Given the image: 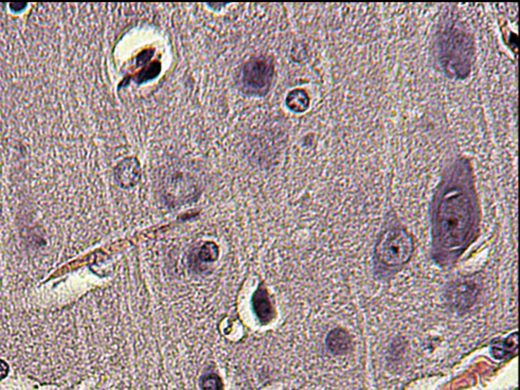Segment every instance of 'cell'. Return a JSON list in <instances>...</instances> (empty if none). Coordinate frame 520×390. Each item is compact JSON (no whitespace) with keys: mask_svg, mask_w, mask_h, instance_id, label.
I'll list each match as a JSON object with an SVG mask.
<instances>
[{"mask_svg":"<svg viewBox=\"0 0 520 390\" xmlns=\"http://www.w3.org/2000/svg\"><path fill=\"white\" fill-rule=\"evenodd\" d=\"M199 387H201V390H223L224 386H223L222 379L218 374L209 373V374L202 377L201 382H199Z\"/></svg>","mask_w":520,"mask_h":390,"instance_id":"cell-8","label":"cell"},{"mask_svg":"<svg viewBox=\"0 0 520 390\" xmlns=\"http://www.w3.org/2000/svg\"><path fill=\"white\" fill-rule=\"evenodd\" d=\"M273 75V66L266 60L250 61L242 73L244 90L252 94H264L271 85Z\"/></svg>","mask_w":520,"mask_h":390,"instance_id":"cell-3","label":"cell"},{"mask_svg":"<svg viewBox=\"0 0 520 390\" xmlns=\"http://www.w3.org/2000/svg\"><path fill=\"white\" fill-rule=\"evenodd\" d=\"M116 181L122 188L130 189L138 183L140 179V166L135 158H126L115 169Z\"/></svg>","mask_w":520,"mask_h":390,"instance_id":"cell-4","label":"cell"},{"mask_svg":"<svg viewBox=\"0 0 520 390\" xmlns=\"http://www.w3.org/2000/svg\"><path fill=\"white\" fill-rule=\"evenodd\" d=\"M9 372V367L4 360H0V379H5Z\"/></svg>","mask_w":520,"mask_h":390,"instance_id":"cell-10","label":"cell"},{"mask_svg":"<svg viewBox=\"0 0 520 390\" xmlns=\"http://www.w3.org/2000/svg\"><path fill=\"white\" fill-rule=\"evenodd\" d=\"M252 307H254L256 317L262 324H267V322H271L273 314V307H271L266 288H264L263 284L259 286L258 290L252 297Z\"/></svg>","mask_w":520,"mask_h":390,"instance_id":"cell-5","label":"cell"},{"mask_svg":"<svg viewBox=\"0 0 520 390\" xmlns=\"http://www.w3.org/2000/svg\"><path fill=\"white\" fill-rule=\"evenodd\" d=\"M326 345L333 353H347L351 347L350 337L345 331L336 329L328 334V339H326Z\"/></svg>","mask_w":520,"mask_h":390,"instance_id":"cell-6","label":"cell"},{"mask_svg":"<svg viewBox=\"0 0 520 390\" xmlns=\"http://www.w3.org/2000/svg\"><path fill=\"white\" fill-rule=\"evenodd\" d=\"M218 256V248L216 244L213 242H208V243L204 244L202 246L201 250H199V260L203 262H212L216 261Z\"/></svg>","mask_w":520,"mask_h":390,"instance_id":"cell-9","label":"cell"},{"mask_svg":"<svg viewBox=\"0 0 520 390\" xmlns=\"http://www.w3.org/2000/svg\"><path fill=\"white\" fill-rule=\"evenodd\" d=\"M309 98L303 90H294L288 95L286 99V104L292 111H305L309 106Z\"/></svg>","mask_w":520,"mask_h":390,"instance_id":"cell-7","label":"cell"},{"mask_svg":"<svg viewBox=\"0 0 520 390\" xmlns=\"http://www.w3.org/2000/svg\"><path fill=\"white\" fill-rule=\"evenodd\" d=\"M414 252V242L404 228L388 229L376 244V255L380 262L387 267L405 264Z\"/></svg>","mask_w":520,"mask_h":390,"instance_id":"cell-2","label":"cell"},{"mask_svg":"<svg viewBox=\"0 0 520 390\" xmlns=\"http://www.w3.org/2000/svg\"><path fill=\"white\" fill-rule=\"evenodd\" d=\"M471 226V205L463 192L448 191L438 208L435 231L446 250H457L464 244Z\"/></svg>","mask_w":520,"mask_h":390,"instance_id":"cell-1","label":"cell"}]
</instances>
